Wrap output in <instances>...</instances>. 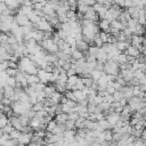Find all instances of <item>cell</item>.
<instances>
[{
	"instance_id": "cell-1",
	"label": "cell",
	"mask_w": 146,
	"mask_h": 146,
	"mask_svg": "<svg viewBox=\"0 0 146 146\" xmlns=\"http://www.w3.org/2000/svg\"><path fill=\"white\" fill-rule=\"evenodd\" d=\"M103 72H104L105 74H112V75L117 76V75H119V72H120L117 63H115V62H113V60H107V62H105L104 65H103Z\"/></svg>"
},
{
	"instance_id": "cell-2",
	"label": "cell",
	"mask_w": 146,
	"mask_h": 146,
	"mask_svg": "<svg viewBox=\"0 0 146 146\" xmlns=\"http://www.w3.org/2000/svg\"><path fill=\"white\" fill-rule=\"evenodd\" d=\"M128 105L131 107L133 112H137L139 108L145 107V99H139L138 97L132 96L131 98L128 99Z\"/></svg>"
},
{
	"instance_id": "cell-3",
	"label": "cell",
	"mask_w": 146,
	"mask_h": 146,
	"mask_svg": "<svg viewBox=\"0 0 146 146\" xmlns=\"http://www.w3.org/2000/svg\"><path fill=\"white\" fill-rule=\"evenodd\" d=\"M33 136V131L30 132H21V136L17 138V143L18 145H23V146H27L31 143V138Z\"/></svg>"
},
{
	"instance_id": "cell-4",
	"label": "cell",
	"mask_w": 146,
	"mask_h": 146,
	"mask_svg": "<svg viewBox=\"0 0 146 146\" xmlns=\"http://www.w3.org/2000/svg\"><path fill=\"white\" fill-rule=\"evenodd\" d=\"M129 43L130 46H135L138 47L139 44H145V39L144 35H137V34H132L129 39Z\"/></svg>"
},
{
	"instance_id": "cell-5",
	"label": "cell",
	"mask_w": 146,
	"mask_h": 146,
	"mask_svg": "<svg viewBox=\"0 0 146 146\" xmlns=\"http://www.w3.org/2000/svg\"><path fill=\"white\" fill-rule=\"evenodd\" d=\"M8 123H9L14 129H16V130H18V131H21L22 128H23V125H22V123H21L18 116H16V115H14V114L8 117Z\"/></svg>"
},
{
	"instance_id": "cell-6",
	"label": "cell",
	"mask_w": 146,
	"mask_h": 146,
	"mask_svg": "<svg viewBox=\"0 0 146 146\" xmlns=\"http://www.w3.org/2000/svg\"><path fill=\"white\" fill-rule=\"evenodd\" d=\"M119 76H121L127 83L129 81H131L133 79V71L131 68H127V70H121L119 72Z\"/></svg>"
},
{
	"instance_id": "cell-7",
	"label": "cell",
	"mask_w": 146,
	"mask_h": 146,
	"mask_svg": "<svg viewBox=\"0 0 146 146\" xmlns=\"http://www.w3.org/2000/svg\"><path fill=\"white\" fill-rule=\"evenodd\" d=\"M63 139L65 143H72L74 141V137H75V130H65L62 135Z\"/></svg>"
},
{
	"instance_id": "cell-8",
	"label": "cell",
	"mask_w": 146,
	"mask_h": 146,
	"mask_svg": "<svg viewBox=\"0 0 146 146\" xmlns=\"http://www.w3.org/2000/svg\"><path fill=\"white\" fill-rule=\"evenodd\" d=\"M95 58H96V62L97 63L104 64L105 62H107V54L102 48H99L98 51H97V54H96V56H95Z\"/></svg>"
},
{
	"instance_id": "cell-9",
	"label": "cell",
	"mask_w": 146,
	"mask_h": 146,
	"mask_svg": "<svg viewBox=\"0 0 146 146\" xmlns=\"http://www.w3.org/2000/svg\"><path fill=\"white\" fill-rule=\"evenodd\" d=\"M127 56H131V57H133V58H137L139 55H140V52H139V50L135 47V46H129L124 51H123Z\"/></svg>"
},
{
	"instance_id": "cell-10",
	"label": "cell",
	"mask_w": 146,
	"mask_h": 146,
	"mask_svg": "<svg viewBox=\"0 0 146 146\" xmlns=\"http://www.w3.org/2000/svg\"><path fill=\"white\" fill-rule=\"evenodd\" d=\"M113 44H114V47H115L119 51H121V52H123V51L130 46L129 41H115Z\"/></svg>"
},
{
	"instance_id": "cell-11",
	"label": "cell",
	"mask_w": 146,
	"mask_h": 146,
	"mask_svg": "<svg viewBox=\"0 0 146 146\" xmlns=\"http://www.w3.org/2000/svg\"><path fill=\"white\" fill-rule=\"evenodd\" d=\"M88 47H89V44H88L86 41H83V39L75 42V49L79 50V51H81V52L87 51V50H88Z\"/></svg>"
},
{
	"instance_id": "cell-12",
	"label": "cell",
	"mask_w": 146,
	"mask_h": 146,
	"mask_svg": "<svg viewBox=\"0 0 146 146\" xmlns=\"http://www.w3.org/2000/svg\"><path fill=\"white\" fill-rule=\"evenodd\" d=\"M97 24H98V27H99L100 31H104V32L108 33V31H110V22H107L106 19H100V21H98Z\"/></svg>"
},
{
	"instance_id": "cell-13",
	"label": "cell",
	"mask_w": 146,
	"mask_h": 146,
	"mask_svg": "<svg viewBox=\"0 0 146 146\" xmlns=\"http://www.w3.org/2000/svg\"><path fill=\"white\" fill-rule=\"evenodd\" d=\"M72 91H73V95H74V97H75L76 103L80 102V100L87 99V95L83 92V90H72Z\"/></svg>"
},
{
	"instance_id": "cell-14",
	"label": "cell",
	"mask_w": 146,
	"mask_h": 146,
	"mask_svg": "<svg viewBox=\"0 0 146 146\" xmlns=\"http://www.w3.org/2000/svg\"><path fill=\"white\" fill-rule=\"evenodd\" d=\"M62 96H63V94H60V92H58V91H54L52 95H51L49 98L51 99V102H52L54 105H57V104L60 103V98H62Z\"/></svg>"
},
{
	"instance_id": "cell-15",
	"label": "cell",
	"mask_w": 146,
	"mask_h": 146,
	"mask_svg": "<svg viewBox=\"0 0 146 146\" xmlns=\"http://www.w3.org/2000/svg\"><path fill=\"white\" fill-rule=\"evenodd\" d=\"M2 91H3V97H6V98H11V96L14 95V88H11L7 84L2 88Z\"/></svg>"
},
{
	"instance_id": "cell-16",
	"label": "cell",
	"mask_w": 146,
	"mask_h": 146,
	"mask_svg": "<svg viewBox=\"0 0 146 146\" xmlns=\"http://www.w3.org/2000/svg\"><path fill=\"white\" fill-rule=\"evenodd\" d=\"M25 78H26L27 84H33V83L39 82V78L36 76V74H26L25 73Z\"/></svg>"
},
{
	"instance_id": "cell-17",
	"label": "cell",
	"mask_w": 146,
	"mask_h": 146,
	"mask_svg": "<svg viewBox=\"0 0 146 146\" xmlns=\"http://www.w3.org/2000/svg\"><path fill=\"white\" fill-rule=\"evenodd\" d=\"M54 91H56L55 88H54V84H46V87H44V89H43V92H44L46 98H49V97L52 95Z\"/></svg>"
},
{
	"instance_id": "cell-18",
	"label": "cell",
	"mask_w": 146,
	"mask_h": 146,
	"mask_svg": "<svg viewBox=\"0 0 146 146\" xmlns=\"http://www.w3.org/2000/svg\"><path fill=\"white\" fill-rule=\"evenodd\" d=\"M54 117H55V121H56L57 123H64L66 120H68L66 113H59V114H56Z\"/></svg>"
},
{
	"instance_id": "cell-19",
	"label": "cell",
	"mask_w": 146,
	"mask_h": 146,
	"mask_svg": "<svg viewBox=\"0 0 146 146\" xmlns=\"http://www.w3.org/2000/svg\"><path fill=\"white\" fill-rule=\"evenodd\" d=\"M110 27H112V29H115V30H119V31H122L123 29H124V26L117 21V19H114V21H112L111 23H110Z\"/></svg>"
},
{
	"instance_id": "cell-20",
	"label": "cell",
	"mask_w": 146,
	"mask_h": 146,
	"mask_svg": "<svg viewBox=\"0 0 146 146\" xmlns=\"http://www.w3.org/2000/svg\"><path fill=\"white\" fill-rule=\"evenodd\" d=\"M104 72H99V71H97V70H92L91 71V73H90V78H91V80L92 81H98L99 79H100V76H102V74H103Z\"/></svg>"
},
{
	"instance_id": "cell-21",
	"label": "cell",
	"mask_w": 146,
	"mask_h": 146,
	"mask_svg": "<svg viewBox=\"0 0 146 146\" xmlns=\"http://www.w3.org/2000/svg\"><path fill=\"white\" fill-rule=\"evenodd\" d=\"M71 58H72L73 60H79V59L83 58V52H81V51L74 49V50L72 51V54H71Z\"/></svg>"
},
{
	"instance_id": "cell-22",
	"label": "cell",
	"mask_w": 146,
	"mask_h": 146,
	"mask_svg": "<svg viewBox=\"0 0 146 146\" xmlns=\"http://www.w3.org/2000/svg\"><path fill=\"white\" fill-rule=\"evenodd\" d=\"M74 122L75 121H72V120H66L64 122V127H65V130H75V125H74Z\"/></svg>"
},
{
	"instance_id": "cell-23",
	"label": "cell",
	"mask_w": 146,
	"mask_h": 146,
	"mask_svg": "<svg viewBox=\"0 0 146 146\" xmlns=\"http://www.w3.org/2000/svg\"><path fill=\"white\" fill-rule=\"evenodd\" d=\"M18 119H19V121H21V123H22V125L23 127H25V125H29V123H30V117L29 116H26L25 114H22V115H19L18 116Z\"/></svg>"
},
{
	"instance_id": "cell-24",
	"label": "cell",
	"mask_w": 146,
	"mask_h": 146,
	"mask_svg": "<svg viewBox=\"0 0 146 146\" xmlns=\"http://www.w3.org/2000/svg\"><path fill=\"white\" fill-rule=\"evenodd\" d=\"M81 79V81H82V83H83V86L86 87V88H91V86H92V80H91V78H80Z\"/></svg>"
},
{
	"instance_id": "cell-25",
	"label": "cell",
	"mask_w": 146,
	"mask_h": 146,
	"mask_svg": "<svg viewBox=\"0 0 146 146\" xmlns=\"http://www.w3.org/2000/svg\"><path fill=\"white\" fill-rule=\"evenodd\" d=\"M88 8H89V6H87V5H78V6H76L78 14H81V15L86 14V11L88 10Z\"/></svg>"
},
{
	"instance_id": "cell-26",
	"label": "cell",
	"mask_w": 146,
	"mask_h": 146,
	"mask_svg": "<svg viewBox=\"0 0 146 146\" xmlns=\"http://www.w3.org/2000/svg\"><path fill=\"white\" fill-rule=\"evenodd\" d=\"M112 135H113L112 130H105L104 131V141H106V143L112 141Z\"/></svg>"
},
{
	"instance_id": "cell-27",
	"label": "cell",
	"mask_w": 146,
	"mask_h": 146,
	"mask_svg": "<svg viewBox=\"0 0 146 146\" xmlns=\"http://www.w3.org/2000/svg\"><path fill=\"white\" fill-rule=\"evenodd\" d=\"M98 36H99V39L102 40V42H103V43H107L108 33H106V32H104V31H99V33H98Z\"/></svg>"
},
{
	"instance_id": "cell-28",
	"label": "cell",
	"mask_w": 146,
	"mask_h": 146,
	"mask_svg": "<svg viewBox=\"0 0 146 146\" xmlns=\"http://www.w3.org/2000/svg\"><path fill=\"white\" fill-rule=\"evenodd\" d=\"M144 76H145L144 71H141L140 68H138V70H135V71H133V78H135V79L139 80V79H141V78H144Z\"/></svg>"
},
{
	"instance_id": "cell-29",
	"label": "cell",
	"mask_w": 146,
	"mask_h": 146,
	"mask_svg": "<svg viewBox=\"0 0 146 146\" xmlns=\"http://www.w3.org/2000/svg\"><path fill=\"white\" fill-rule=\"evenodd\" d=\"M7 34H8V39H7V42H8L10 46H14V44H16V43H17V41H16V38L14 36V34H11L10 32H8Z\"/></svg>"
},
{
	"instance_id": "cell-30",
	"label": "cell",
	"mask_w": 146,
	"mask_h": 146,
	"mask_svg": "<svg viewBox=\"0 0 146 146\" xmlns=\"http://www.w3.org/2000/svg\"><path fill=\"white\" fill-rule=\"evenodd\" d=\"M98 49H99V48H97V47H95V46L92 44V46H89V47H88V50H87V51H88V54H89L90 56H94V57H95L96 54H97V51H98Z\"/></svg>"
},
{
	"instance_id": "cell-31",
	"label": "cell",
	"mask_w": 146,
	"mask_h": 146,
	"mask_svg": "<svg viewBox=\"0 0 146 146\" xmlns=\"http://www.w3.org/2000/svg\"><path fill=\"white\" fill-rule=\"evenodd\" d=\"M6 84L9 86V87H11V88H15V86H16V80H15V78L8 76L7 80H6Z\"/></svg>"
},
{
	"instance_id": "cell-32",
	"label": "cell",
	"mask_w": 146,
	"mask_h": 146,
	"mask_svg": "<svg viewBox=\"0 0 146 146\" xmlns=\"http://www.w3.org/2000/svg\"><path fill=\"white\" fill-rule=\"evenodd\" d=\"M112 97H113V100L114 102H119L121 98H123V94L120 90H117V91H114V94L112 95Z\"/></svg>"
},
{
	"instance_id": "cell-33",
	"label": "cell",
	"mask_w": 146,
	"mask_h": 146,
	"mask_svg": "<svg viewBox=\"0 0 146 146\" xmlns=\"http://www.w3.org/2000/svg\"><path fill=\"white\" fill-rule=\"evenodd\" d=\"M41 110H43V104H42V103L36 102L35 104H33V105H32V111L38 112V111H41Z\"/></svg>"
},
{
	"instance_id": "cell-34",
	"label": "cell",
	"mask_w": 146,
	"mask_h": 146,
	"mask_svg": "<svg viewBox=\"0 0 146 146\" xmlns=\"http://www.w3.org/2000/svg\"><path fill=\"white\" fill-rule=\"evenodd\" d=\"M83 88H84V86H83V83H82L81 79L79 78V79H78V81H76V83H75V86L73 87V90H82Z\"/></svg>"
},
{
	"instance_id": "cell-35",
	"label": "cell",
	"mask_w": 146,
	"mask_h": 146,
	"mask_svg": "<svg viewBox=\"0 0 146 146\" xmlns=\"http://www.w3.org/2000/svg\"><path fill=\"white\" fill-rule=\"evenodd\" d=\"M19 136H21V131L16 130V129H14V130L9 133V138H10V139H17Z\"/></svg>"
},
{
	"instance_id": "cell-36",
	"label": "cell",
	"mask_w": 146,
	"mask_h": 146,
	"mask_svg": "<svg viewBox=\"0 0 146 146\" xmlns=\"http://www.w3.org/2000/svg\"><path fill=\"white\" fill-rule=\"evenodd\" d=\"M5 72L7 73V75H8V76H13V78H14V76L17 74L18 70H17V68H7Z\"/></svg>"
},
{
	"instance_id": "cell-37",
	"label": "cell",
	"mask_w": 146,
	"mask_h": 146,
	"mask_svg": "<svg viewBox=\"0 0 146 146\" xmlns=\"http://www.w3.org/2000/svg\"><path fill=\"white\" fill-rule=\"evenodd\" d=\"M1 129H2V131H3L5 133H8V135H9V133H10V132L14 130V128H13V127H11L9 123H7L6 125H3Z\"/></svg>"
},
{
	"instance_id": "cell-38",
	"label": "cell",
	"mask_w": 146,
	"mask_h": 146,
	"mask_svg": "<svg viewBox=\"0 0 146 146\" xmlns=\"http://www.w3.org/2000/svg\"><path fill=\"white\" fill-rule=\"evenodd\" d=\"M0 103H1L3 106H11V104H13L11 99H10V98H6V97H3V98L0 100Z\"/></svg>"
},
{
	"instance_id": "cell-39",
	"label": "cell",
	"mask_w": 146,
	"mask_h": 146,
	"mask_svg": "<svg viewBox=\"0 0 146 146\" xmlns=\"http://www.w3.org/2000/svg\"><path fill=\"white\" fill-rule=\"evenodd\" d=\"M8 123V117L5 115V114H2L1 116H0V128H2L3 125H6Z\"/></svg>"
},
{
	"instance_id": "cell-40",
	"label": "cell",
	"mask_w": 146,
	"mask_h": 146,
	"mask_svg": "<svg viewBox=\"0 0 146 146\" xmlns=\"http://www.w3.org/2000/svg\"><path fill=\"white\" fill-rule=\"evenodd\" d=\"M67 117H68V120L75 121V120L79 119V114H78L76 112H72V113H68V114H67Z\"/></svg>"
},
{
	"instance_id": "cell-41",
	"label": "cell",
	"mask_w": 146,
	"mask_h": 146,
	"mask_svg": "<svg viewBox=\"0 0 146 146\" xmlns=\"http://www.w3.org/2000/svg\"><path fill=\"white\" fill-rule=\"evenodd\" d=\"M132 145H133V146H146V145H145V141L141 140L140 138H136V139L133 140Z\"/></svg>"
},
{
	"instance_id": "cell-42",
	"label": "cell",
	"mask_w": 146,
	"mask_h": 146,
	"mask_svg": "<svg viewBox=\"0 0 146 146\" xmlns=\"http://www.w3.org/2000/svg\"><path fill=\"white\" fill-rule=\"evenodd\" d=\"M7 39H8V34L7 33H0V43L7 42Z\"/></svg>"
},
{
	"instance_id": "cell-43",
	"label": "cell",
	"mask_w": 146,
	"mask_h": 146,
	"mask_svg": "<svg viewBox=\"0 0 146 146\" xmlns=\"http://www.w3.org/2000/svg\"><path fill=\"white\" fill-rule=\"evenodd\" d=\"M70 108H73V107H75L76 106V102H73V100H66V103H65Z\"/></svg>"
},
{
	"instance_id": "cell-44",
	"label": "cell",
	"mask_w": 146,
	"mask_h": 146,
	"mask_svg": "<svg viewBox=\"0 0 146 146\" xmlns=\"http://www.w3.org/2000/svg\"><path fill=\"white\" fill-rule=\"evenodd\" d=\"M66 75H67V78H68V76H72V75H76V74H75V70H74V68L67 70V71H66Z\"/></svg>"
},
{
	"instance_id": "cell-45",
	"label": "cell",
	"mask_w": 146,
	"mask_h": 146,
	"mask_svg": "<svg viewBox=\"0 0 146 146\" xmlns=\"http://www.w3.org/2000/svg\"><path fill=\"white\" fill-rule=\"evenodd\" d=\"M119 104H120L121 106H124V105H127V104H128V100L123 97V98H121V99L119 100Z\"/></svg>"
},
{
	"instance_id": "cell-46",
	"label": "cell",
	"mask_w": 146,
	"mask_h": 146,
	"mask_svg": "<svg viewBox=\"0 0 146 146\" xmlns=\"http://www.w3.org/2000/svg\"><path fill=\"white\" fill-rule=\"evenodd\" d=\"M27 146H41V145H36V144H33V143H30Z\"/></svg>"
},
{
	"instance_id": "cell-47",
	"label": "cell",
	"mask_w": 146,
	"mask_h": 146,
	"mask_svg": "<svg viewBox=\"0 0 146 146\" xmlns=\"http://www.w3.org/2000/svg\"><path fill=\"white\" fill-rule=\"evenodd\" d=\"M2 135H3V131H2V129H1V128H0V137H1V136H2Z\"/></svg>"
},
{
	"instance_id": "cell-48",
	"label": "cell",
	"mask_w": 146,
	"mask_h": 146,
	"mask_svg": "<svg viewBox=\"0 0 146 146\" xmlns=\"http://www.w3.org/2000/svg\"><path fill=\"white\" fill-rule=\"evenodd\" d=\"M17 146H23V145H17Z\"/></svg>"
},
{
	"instance_id": "cell-49",
	"label": "cell",
	"mask_w": 146,
	"mask_h": 146,
	"mask_svg": "<svg viewBox=\"0 0 146 146\" xmlns=\"http://www.w3.org/2000/svg\"><path fill=\"white\" fill-rule=\"evenodd\" d=\"M41 146H46V145H41Z\"/></svg>"
},
{
	"instance_id": "cell-50",
	"label": "cell",
	"mask_w": 146,
	"mask_h": 146,
	"mask_svg": "<svg viewBox=\"0 0 146 146\" xmlns=\"http://www.w3.org/2000/svg\"><path fill=\"white\" fill-rule=\"evenodd\" d=\"M48 1H50V0H48Z\"/></svg>"
}]
</instances>
